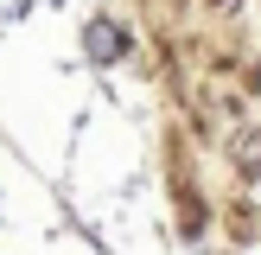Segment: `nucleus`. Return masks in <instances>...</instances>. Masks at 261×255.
<instances>
[{"label":"nucleus","instance_id":"obj_1","mask_svg":"<svg viewBox=\"0 0 261 255\" xmlns=\"http://www.w3.org/2000/svg\"><path fill=\"white\" fill-rule=\"evenodd\" d=\"M89 51H96V58H115V51H121L115 26H89Z\"/></svg>","mask_w":261,"mask_h":255}]
</instances>
